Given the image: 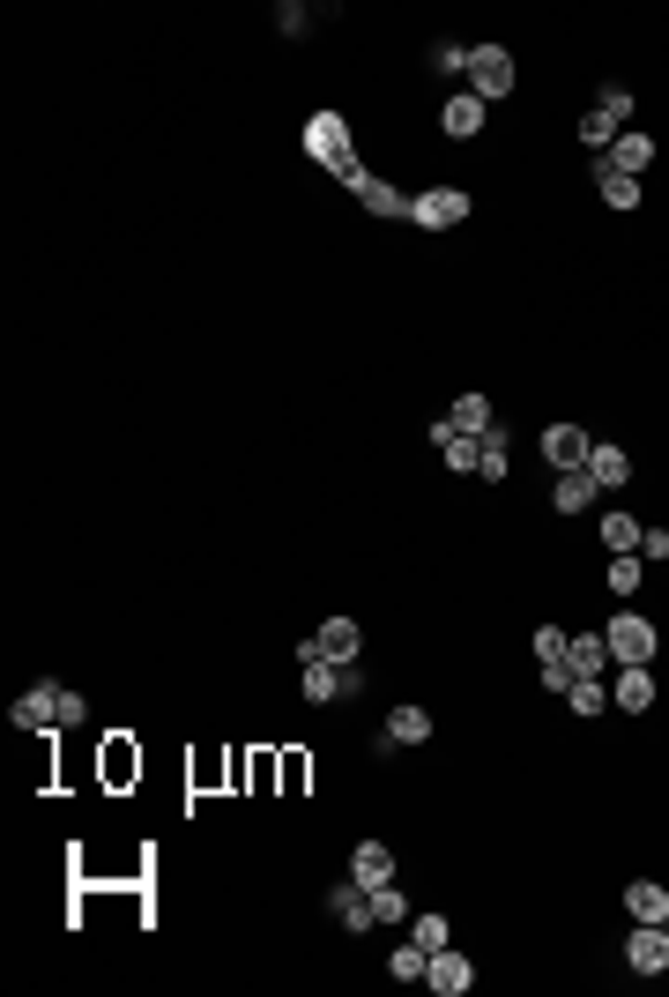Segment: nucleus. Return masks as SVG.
Returning a JSON list of instances; mask_svg holds the SVG:
<instances>
[{"label": "nucleus", "instance_id": "nucleus-1", "mask_svg": "<svg viewBox=\"0 0 669 997\" xmlns=\"http://www.w3.org/2000/svg\"><path fill=\"white\" fill-rule=\"evenodd\" d=\"M305 150L321 157L327 172H343L349 187L365 179V172H357V157H349V120H343V112H313V120H305Z\"/></svg>", "mask_w": 669, "mask_h": 997}, {"label": "nucleus", "instance_id": "nucleus-2", "mask_svg": "<svg viewBox=\"0 0 669 997\" xmlns=\"http://www.w3.org/2000/svg\"><path fill=\"white\" fill-rule=\"evenodd\" d=\"M469 98H484V104L514 98V52L506 46H469Z\"/></svg>", "mask_w": 669, "mask_h": 997}, {"label": "nucleus", "instance_id": "nucleus-3", "mask_svg": "<svg viewBox=\"0 0 669 997\" xmlns=\"http://www.w3.org/2000/svg\"><path fill=\"white\" fill-rule=\"evenodd\" d=\"M409 224H424V231L469 224V194H462V187H432V194H409Z\"/></svg>", "mask_w": 669, "mask_h": 997}, {"label": "nucleus", "instance_id": "nucleus-4", "mask_svg": "<svg viewBox=\"0 0 669 997\" xmlns=\"http://www.w3.org/2000/svg\"><path fill=\"white\" fill-rule=\"evenodd\" d=\"M625 968H632V975H669V923H632V938H625Z\"/></svg>", "mask_w": 669, "mask_h": 997}, {"label": "nucleus", "instance_id": "nucleus-5", "mask_svg": "<svg viewBox=\"0 0 669 997\" xmlns=\"http://www.w3.org/2000/svg\"><path fill=\"white\" fill-rule=\"evenodd\" d=\"M602 641H610V663H625V671H632V663H647V655H655V625L625 611V618L602 625Z\"/></svg>", "mask_w": 669, "mask_h": 997}, {"label": "nucleus", "instance_id": "nucleus-6", "mask_svg": "<svg viewBox=\"0 0 669 997\" xmlns=\"http://www.w3.org/2000/svg\"><path fill=\"white\" fill-rule=\"evenodd\" d=\"M305 648L327 655V663H357V655H365V625L357 618H321V633H313Z\"/></svg>", "mask_w": 669, "mask_h": 997}, {"label": "nucleus", "instance_id": "nucleus-7", "mask_svg": "<svg viewBox=\"0 0 669 997\" xmlns=\"http://www.w3.org/2000/svg\"><path fill=\"white\" fill-rule=\"evenodd\" d=\"M588 454H595V440L580 432V424H550V432H544V462H550L558 476H566V470H588Z\"/></svg>", "mask_w": 669, "mask_h": 997}, {"label": "nucleus", "instance_id": "nucleus-8", "mask_svg": "<svg viewBox=\"0 0 669 997\" xmlns=\"http://www.w3.org/2000/svg\"><path fill=\"white\" fill-rule=\"evenodd\" d=\"M424 983H432L439 997H462L476 983V960H469V953H454V946H439V953H432V968H424Z\"/></svg>", "mask_w": 669, "mask_h": 997}, {"label": "nucleus", "instance_id": "nucleus-9", "mask_svg": "<svg viewBox=\"0 0 669 997\" xmlns=\"http://www.w3.org/2000/svg\"><path fill=\"white\" fill-rule=\"evenodd\" d=\"M16 729H60V685L38 677L23 699H16Z\"/></svg>", "mask_w": 669, "mask_h": 997}, {"label": "nucleus", "instance_id": "nucleus-10", "mask_svg": "<svg viewBox=\"0 0 669 997\" xmlns=\"http://www.w3.org/2000/svg\"><path fill=\"white\" fill-rule=\"evenodd\" d=\"M349 878H357L365 894H372V886H395V848H387V842H357V848H349Z\"/></svg>", "mask_w": 669, "mask_h": 997}, {"label": "nucleus", "instance_id": "nucleus-11", "mask_svg": "<svg viewBox=\"0 0 669 997\" xmlns=\"http://www.w3.org/2000/svg\"><path fill=\"white\" fill-rule=\"evenodd\" d=\"M297 663H305V677H297V693L313 699H343V663H327V655H313V648H297Z\"/></svg>", "mask_w": 669, "mask_h": 997}, {"label": "nucleus", "instance_id": "nucleus-12", "mask_svg": "<svg viewBox=\"0 0 669 997\" xmlns=\"http://www.w3.org/2000/svg\"><path fill=\"white\" fill-rule=\"evenodd\" d=\"M588 476L602 484V492H625V484H632V454H625V447H610V440H595Z\"/></svg>", "mask_w": 669, "mask_h": 997}, {"label": "nucleus", "instance_id": "nucleus-13", "mask_svg": "<svg viewBox=\"0 0 669 997\" xmlns=\"http://www.w3.org/2000/svg\"><path fill=\"white\" fill-rule=\"evenodd\" d=\"M625 916H632V923H669V886L632 878V886H625Z\"/></svg>", "mask_w": 669, "mask_h": 997}, {"label": "nucleus", "instance_id": "nucleus-14", "mask_svg": "<svg viewBox=\"0 0 669 997\" xmlns=\"http://www.w3.org/2000/svg\"><path fill=\"white\" fill-rule=\"evenodd\" d=\"M439 127L454 134V142L484 134V98H469V90H462V98H446V104H439Z\"/></svg>", "mask_w": 669, "mask_h": 997}, {"label": "nucleus", "instance_id": "nucleus-15", "mask_svg": "<svg viewBox=\"0 0 669 997\" xmlns=\"http://www.w3.org/2000/svg\"><path fill=\"white\" fill-rule=\"evenodd\" d=\"M610 699H618L625 715H647V707H655V671H647V663H632V671L610 685Z\"/></svg>", "mask_w": 669, "mask_h": 997}, {"label": "nucleus", "instance_id": "nucleus-16", "mask_svg": "<svg viewBox=\"0 0 669 997\" xmlns=\"http://www.w3.org/2000/svg\"><path fill=\"white\" fill-rule=\"evenodd\" d=\"M566 663H572L580 677H602V671H610V641H602V633H572V641H566Z\"/></svg>", "mask_w": 669, "mask_h": 997}, {"label": "nucleus", "instance_id": "nucleus-17", "mask_svg": "<svg viewBox=\"0 0 669 997\" xmlns=\"http://www.w3.org/2000/svg\"><path fill=\"white\" fill-rule=\"evenodd\" d=\"M602 164H610V172H625V179H640L647 164H655V142H647V134H618V142H610V157H602Z\"/></svg>", "mask_w": 669, "mask_h": 997}, {"label": "nucleus", "instance_id": "nucleus-18", "mask_svg": "<svg viewBox=\"0 0 669 997\" xmlns=\"http://www.w3.org/2000/svg\"><path fill=\"white\" fill-rule=\"evenodd\" d=\"M595 498H602V484H595L588 470H566V476H558V498H550V506H558V514H588Z\"/></svg>", "mask_w": 669, "mask_h": 997}, {"label": "nucleus", "instance_id": "nucleus-19", "mask_svg": "<svg viewBox=\"0 0 669 997\" xmlns=\"http://www.w3.org/2000/svg\"><path fill=\"white\" fill-rule=\"evenodd\" d=\"M357 201H365L372 216H409V194H402V187H387V179H357Z\"/></svg>", "mask_w": 669, "mask_h": 997}, {"label": "nucleus", "instance_id": "nucleus-20", "mask_svg": "<svg viewBox=\"0 0 669 997\" xmlns=\"http://www.w3.org/2000/svg\"><path fill=\"white\" fill-rule=\"evenodd\" d=\"M424 737H432V715H424V707H395L379 745H424Z\"/></svg>", "mask_w": 669, "mask_h": 997}, {"label": "nucleus", "instance_id": "nucleus-21", "mask_svg": "<svg viewBox=\"0 0 669 997\" xmlns=\"http://www.w3.org/2000/svg\"><path fill=\"white\" fill-rule=\"evenodd\" d=\"M640 536H647V528L632 522L625 506H610V514H602V551H610V558H618V551H640Z\"/></svg>", "mask_w": 669, "mask_h": 997}, {"label": "nucleus", "instance_id": "nucleus-22", "mask_svg": "<svg viewBox=\"0 0 669 997\" xmlns=\"http://www.w3.org/2000/svg\"><path fill=\"white\" fill-rule=\"evenodd\" d=\"M446 424H454V432H491V395H454Z\"/></svg>", "mask_w": 669, "mask_h": 997}, {"label": "nucleus", "instance_id": "nucleus-23", "mask_svg": "<svg viewBox=\"0 0 669 997\" xmlns=\"http://www.w3.org/2000/svg\"><path fill=\"white\" fill-rule=\"evenodd\" d=\"M595 187H602V201H610V209H640V179H625V172H610V164H595Z\"/></svg>", "mask_w": 669, "mask_h": 997}, {"label": "nucleus", "instance_id": "nucleus-24", "mask_svg": "<svg viewBox=\"0 0 669 997\" xmlns=\"http://www.w3.org/2000/svg\"><path fill=\"white\" fill-rule=\"evenodd\" d=\"M424 968H432V953H424L417 938H409V946H395V953H387V975H395V983H424Z\"/></svg>", "mask_w": 669, "mask_h": 997}, {"label": "nucleus", "instance_id": "nucleus-25", "mask_svg": "<svg viewBox=\"0 0 669 997\" xmlns=\"http://www.w3.org/2000/svg\"><path fill=\"white\" fill-rule=\"evenodd\" d=\"M566 707H572V715H602V707H610V685H602V677H572Z\"/></svg>", "mask_w": 669, "mask_h": 997}, {"label": "nucleus", "instance_id": "nucleus-26", "mask_svg": "<svg viewBox=\"0 0 669 997\" xmlns=\"http://www.w3.org/2000/svg\"><path fill=\"white\" fill-rule=\"evenodd\" d=\"M618 134H625V127H618V120H610V112H602V104H595L588 120H580V142H588V150H595V157H610V142H618Z\"/></svg>", "mask_w": 669, "mask_h": 997}, {"label": "nucleus", "instance_id": "nucleus-27", "mask_svg": "<svg viewBox=\"0 0 669 997\" xmlns=\"http://www.w3.org/2000/svg\"><path fill=\"white\" fill-rule=\"evenodd\" d=\"M439 454H446V470H476L484 462V432H454Z\"/></svg>", "mask_w": 669, "mask_h": 997}, {"label": "nucleus", "instance_id": "nucleus-28", "mask_svg": "<svg viewBox=\"0 0 669 997\" xmlns=\"http://www.w3.org/2000/svg\"><path fill=\"white\" fill-rule=\"evenodd\" d=\"M372 923H402V916H409V894H402V886H372Z\"/></svg>", "mask_w": 669, "mask_h": 997}, {"label": "nucleus", "instance_id": "nucleus-29", "mask_svg": "<svg viewBox=\"0 0 669 997\" xmlns=\"http://www.w3.org/2000/svg\"><path fill=\"white\" fill-rule=\"evenodd\" d=\"M632 588H640V558L618 551V558H610V596H632Z\"/></svg>", "mask_w": 669, "mask_h": 997}, {"label": "nucleus", "instance_id": "nucleus-30", "mask_svg": "<svg viewBox=\"0 0 669 997\" xmlns=\"http://www.w3.org/2000/svg\"><path fill=\"white\" fill-rule=\"evenodd\" d=\"M476 476H491V484L506 476V440H498V424L484 432V462H476Z\"/></svg>", "mask_w": 669, "mask_h": 997}, {"label": "nucleus", "instance_id": "nucleus-31", "mask_svg": "<svg viewBox=\"0 0 669 997\" xmlns=\"http://www.w3.org/2000/svg\"><path fill=\"white\" fill-rule=\"evenodd\" d=\"M566 625H536V663H558V655H566Z\"/></svg>", "mask_w": 669, "mask_h": 997}, {"label": "nucleus", "instance_id": "nucleus-32", "mask_svg": "<svg viewBox=\"0 0 669 997\" xmlns=\"http://www.w3.org/2000/svg\"><path fill=\"white\" fill-rule=\"evenodd\" d=\"M409 938H417L424 953H439L446 946V916H417V923H409Z\"/></svg>", "mask_w": 669, "mask_h": 997}, {"label": "nucleus", "instance_id": "nucleus-33", "mask_svg": "<svg viewBox=\"0 0 669 997\" xmlns=\"http://www.w3.org/2000/svg\"><path fill=\"white\" fill-rule=\"evenodd\" d=\"M432 68H446V75H469V46H432Z\"/></svg>", "mask_w": 669, "mask_h": 997}, {"label": "nucleus", "instance_id": "nucleus-34", "mask_svg": "<svg viewBox=\"0 0 669 997\" xmlns=\"http://www.w3.org/2000/svg\"><path fill=\"white\" fill-rule=\"evenodd\" d=\"M572 677H580V671L558 655V663H544V693H572Z\"/></svg>", "mask_w": 669, "mask_h": 997}, {"label": "nucleus", "instance_id": "nucleus-35", "mask_svg": "<svg viewBox=\"0 0 669 997\" xmlns=\"http://www.w3.org/2000/svg\"><path fill=\"white\" fill-rule=\"evenodd\" d=\"M275 23H283V38H305V8H297V0H283V8H275Z\"/></svg>", "mask_w": 669, "mask_h": 997}, {"label": "nucleus", "instance_id": "nucleus-36", "mask_svg": "<svg viewBox=\"0 0 669 997\" xmlns=\"http://www.w3.org/2000/svg\"><path fill=\"white\" fill-rule=\"evenodd\" d=\"M602 112L625 127V120H632V90H602Z\"/></svg>", "mask_w": 669, "mask_h": 997}, {"label": "nucleus", "instance_id": "nucleus-37", "mask_svg": "<svg viewBox=\"0 0 669 997\" xmlns=\"http://www.w3.org/2000/svg\"><path fill=\"white\" fill-rule=\"evenodd\" d=\"M82 715H90V707H82V693H60V729H82Z\"/></svg>", "mask_w": 669, "mask_h": 997}, {"label": "nucleus", "instance_id": "nucleus-38", "mask_svg": "<svg viewBox=\"0 0 669 997\" xmlns=\"http://www.w3.org/2000/svg\"><path fill=\"white\" fill-rule=\"evenodd\" d=\"M640 551H647V558H669V528H647V536H640Z\"/></svg>", "mask_w": 669, "mask_h": 997}]
</instances>
